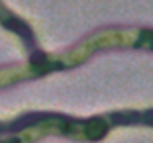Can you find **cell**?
<instances>
[{"label":"cell","mask_w":153,"mask_h":143,"mask_svg":"<svg viewBox=\"0 0 153 143\" xmlns=\"http://www.w3.org/2000/svg\"><path fill=\"white\" fill-rule=\"evenodd\" d=\"M104 131H106V125H104L102 122H98V120L90 122V124L86 125V133H88L92 139H96V137H102V135H104Z\"/></svg>","instance_id":"1"}]
</instances>
